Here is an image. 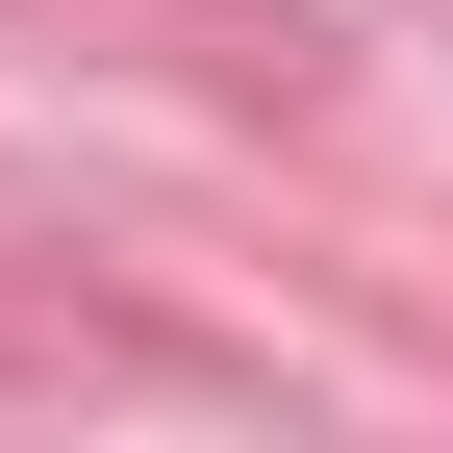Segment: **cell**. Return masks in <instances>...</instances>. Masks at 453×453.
<instances>
[]
</instances>
